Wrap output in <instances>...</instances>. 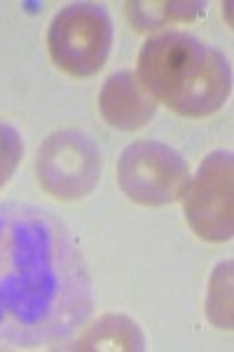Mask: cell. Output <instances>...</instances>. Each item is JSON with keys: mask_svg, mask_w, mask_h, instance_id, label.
Returning a JSON list of instances; mask_svg holds the SVG:
<instances>
[{"mask_svg": "<svg viewBox=\"0 0 234 352\" xmlns=\"http://www.w3.org/2000/svg\"><path fill=\"white\" fill-rule=\"evenodd\" d=\"M38 184L56 200H78L96 188L101 153L94 139L75 129H61L45 139L36 157Z\"/></svg>", "mask_w": 234, "mask_h": 352, "instance_id": "5", "label": "cell"}, {"mask_svg": "<svg viewBox=\"0 0 234 352\" xmlns=\"http://www.w3.org/2000/svg\"><path fill=\"white\" fill-rule=\"evenodd\" d=\"M183 209L190 228L207 242H227L234 232V160L215 151L199 164L183 192Z\"/></svg>", "mask_w": 234, "mask_h": 352, "instance_id": "4", "label": "cell"}, {"mask_svg": "<svg viewBox=\"0 0 234 352\" xmlns=\"http://www.w3.org/2000/svg\"><path fill=\"white\" fill-rule=\"evenodd\" d=\"M139 82L183 118H207L225 106L232 92V68L225 54L190 33L150 38L139 54Z\"/></svg>", "mask_w": 234, "mask_h": 352, "instance_id": "1", "label": "cell"}, {"mask_svg": "<svg viewBox=\"0 0 234 352\" xmlns=\"http://www.w3.org/2000/svg\"><path fill=\"white\" fill-rule=\"evenodd\" d=\"M73 348L82 350V352H104V350L106 352H110V350L141 352L145 348V338H143V333H141V329L136 327V322H131L129 317L106 315L91 329H87V331L75 340Z\"/></svg>", "mask_w": 234, "mask_h": 352, "instance_id": "7", "label": "cell"}, {"mask_svg": "<svg viewBox=\"0 0 234 352\" xmlns=\"http://www.w3.org/2000/svg\"><path fill=\"white\" fill-rule=\"evenodd\" d=\"M99 111L110 127L122 129V132H134L155 118L157 104L139 82L136 73L119 71L108 78L101 87Z\"/></svg>", "mask_w": 234, "mask_h": 352, "instance_id": "6", "label": "cell"}, {"mask_svg": "<svg viewBox=\"0 0 234 352\" xmlns=\"http://www.w3.org/2000/svg\"><path fill=\"white\" fill-rule=\"evenodd\" d=\"M207 315L211 324L230 331L232 320V261L218 263L209 280L207 294Z\"/></svg>", "mask_w": 234, "mask_h": 352, "instance_id": "9", "label": "cell"}, {"mask_svg": "<svg viewBox=\"0 0 234 352\" xmlns=\"http://www.w3.org/2000/svg\"><path fill=\"white\" fill-rule=\"evenodd\" d=\"M49 56L73 78L99 73L113 47V21L99 3H71L49 24Z\"/></svg>", "mask_w": 234, "mask_h": 352, "instance_id": "2", "label": "cell"}, {"mask_svg": "<svg viewBox=\"0 0 234 352\" xmlns=\"http://www.w3.org/2000/svg\"><path fill=\"white\" fill-rule=\"evenodd\" d=\"M207 10L202 0H155V3H127V16L131 26L139 31H157V28L176 24V21H195Z\"/></svg>", "mask_w": 234, "mask_h": 352, "instance_id": "8", "label": "cell"}, {"mask_svg": "<svg viewBox=\"0 0 234 352\" xmlns=\"http://www.w3.org/2000/svg\"><path fill=\"white\" fill-rule=\"evenodd\" d=\"M24 155V141L12 124L0 122V188L10 181Z\"/></svg>", "mask_w": 234, "mask_h": 352, "instance_id": "10", "label": "cell"}, {"mask_svg": "<svg viewBox=\"0 0 234 352\" xmlns=\"http://www.w3.org/2000/svg\"><path fill=\"white\" fill-rule=\"evenodd\" d=\"M117 181L129 200L145 207H164L183 200L190 169L180 153L167 144L136 141L119 155Z\"/></svg>", "mask_w": 234, "mask_h": 352, "instance_id": "3", "label": "cell"}]
</instances>
